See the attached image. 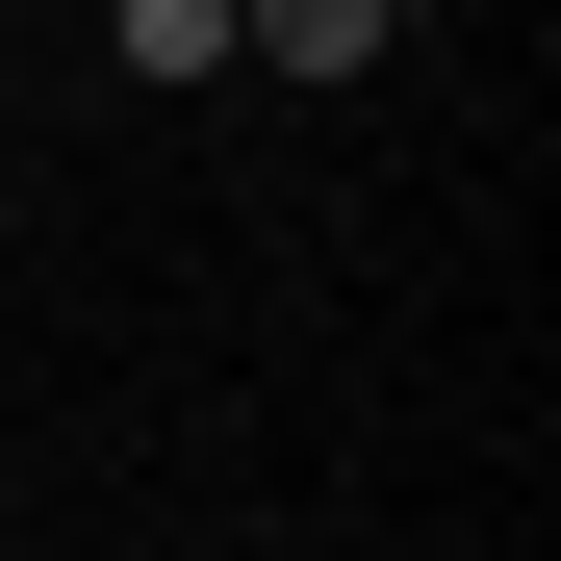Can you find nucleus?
Instances as JSON below:
<instances>
[{
    "label": "nucleus",
    "instance_id": "obj_1",
    "mask_svg": "<svg viewBox=\"0 0 561 561\" xmlns=\"http://www.w3.org/2000/svg\"><path fill=\"white\" fill-rule=\"evenodd\" d=\"M255 77H383V0H280V26H230Z\"/></svg>",
    "mask_w": 561,
    "mask_h": 561
}]
</instances>
